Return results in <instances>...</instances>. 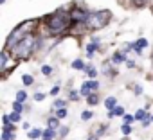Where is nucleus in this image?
<instances>
[{
    "mask_svg": "<svg viewBox=\"0 0 153 140\" xmlns=\"http://www.w3.org/2000/svg\"><path fill=\"white\" fill-rule=\"evenodd\" d=\"M108 20H110V13H108V11H96V13H90V15H88V18H87V27L97 31V29L105 27V25L108 24Z\"/></svg>",
    "mask_w": 153,
    "mask_h": 140,
    "instance_id": "nucleus-1",
    "label": "nucleus"
},
{
    "mask_svg": "<svg viewBox=\"0 0 153 140\" xmlns=\"http://www.w3.org/2000/svg\"><path fill=\"white\" fill-rule=\"evenodd\" d=\"M68 24H70V16H67V15H63V13L52 15V16L47 20V27H49V31H52V32H61V31H65V29L68 27Z\"/></svg>",
    "mask_w": 153,
    "mask_h": 140,
    "instance_id": "nucleus-2",
    "label": "nucleus"
},
{
    "mask_svg": "<svg viewBox=\"0 0 153 140\" xmlns=\"http://www.w3.org/2000/svg\"><path fill=\"white\" fill-rule=\"evenodd\" d=\"M34 38L33 36H25V38H22L15 47H13V50L16 52V56H20V57H27L29 54H31V50L34 49Z\"/></svg>",
    "mask_w": 153,
    "mask_h": 140,
    "instance_id": "nucleus-3",
    "label": "nucleus"
},
{
    "mask_svg": "<svg viewBox=\"0 0 153 140\" xmlns=\"http://www.w3.org/2000/svg\"><path fill=\"white\" fill-rule=\"evenodd\" d=\"M97 88H99V83H97V81H85V83L81 85V95L88 97L90 92H92V90H97Z\"/></svg>",
    "mask_w": 153,
    "mask_h": 140,
    "instance_id": "nucleus-4",
    "label": "nucleus"
},
{
    "mask_svg": "<svg viewBox=\"0 0 153 140\" xmlns=\"http://www.w3.org/2000/svg\"><path fill=\"white\" fill-rule=\"evenodd\" d=\"M70 18H74V20H85V22H87L88 15H87L85 11H81V9H74V11L70 13Z\"/></svg>",
    "mask_w": 153,
    "mask_h": 140,
    "instance_id": "nucleus-5",
    "label": "nucleus"
},
{
    "mask_svg": "<svg viewBox=\"0 0 153 140\" xmlns=\"http://www.w3.org/2000/svg\"><path fill=\"white\" fill-rule=\"evenodd\" d=\"M144 47H148V41L144 40V38H140V40H137L135 43H133V49H135V52H142V49Z\"/></svg>",
    "mask_w": 153,
    "mask_h": 140,
    "instance_id": "nucleus-6",
    "label": "nucleus"
},
{
    "mask_svg": "<svg viewBox=\"0 0 153 140\" xmlns=\"http://www.w3.org/2000/svg\"><path fill=\"white\" fill-rule=\"evenodd\" d=\"M115 104H117V99H115V97H108V99L105 101V106H106L110 111H114V110H115Z\"/></svg>",
    "mask_w": 153,
    "mask_h": 140,
    "instance_id": "nucleus-7",
    "label": "nucleus"
},
{
    "mask_svg": "<svg viewBox=\"0 0 153 140\" xmlns=\"http://www.w3.org/2000/svg\"><path fill=\"white\" fill-rule=\"evenodd\" d=\"M135 120H149V117H148V113H146V110H139L137 113H135Z\"/></svg>",
    "mask_w": 153,
    "mask_h": 140,
    "instance_id": "nucleus-8",
    "label": "nucleus"
},
{
    "mask_svg": "<svg viewBox=\"0 0 153 140\" xmlns=\"http://www.w3.org/2000/svg\"><path fill=\"white\" fill-rule=\"evenodd\" d=\"M112 61L117 65V63H123V61H128V59L124 57V54H123V52H115V54H114V57H112Z\"/></svg>",
    "mask_w": 153,
    "mask_h": 140,
    "instance_id": "nucleus-9",
    "label": "nucleus"
},
{
    "mask_svg": "<svg viewBox=\"0 0 153 140\" xmlns=\"http://www.w3.org/2000/svg\"><path fill=\"white\" fill-rule=\"evenodd\" d=\"M59 126V119L58 117H51L49 119V129H58Z\"/></svg>",
    "mask_w": 153,
    "mask_h": 140,
    "instance_id": "nucleus-10",
    "label": "nucleus"
},
{
    "mask_svg": "<svg viewBox=\"0 0 153 140\" xmlns=\"http://www.w3.org/2000/svg\"><path fill=\"white\" fill-rule=\"evenodd\" d=\"M42 136H43V140H52V138L56 136V133H54V129H49V127H47Z\"/></svg>",
    "mask_w": 153,
    "mask_h": 140,
    "instance_id": "nucleus-11",
    "label": "nucleus"
},
{
    "mask_svg": "<svg viewBox=\"0 0 153 140\" xmlns=\"http://www.w3.org/2000/svg\"><path fill=\"white\" fill-rule=\"evenodd\" d=\"M72 68H76V70H83V68H87V66H85V63H83L81 59H76V61H72Z\"/></svg>",
    "mask_w": 153,
    "mask_h": 140,
    "instance_id": "nucleus-12",
    "label": "nucleus"
},
{
    "mask_svg": "<svg viewBox=\"0 0 153 140\" xmlns=\"http://www.w3.org/2000/svg\"><path fill=\"white\" fill-rule=\"evenodd\" d=\"M6 65H7V52L4 50L2 54H0V66H2V68H6Z\"/></svg>",
    "mask_w": 153,
    "mask_h": 140,
    "instance_id": "nucleus-13",
    "label": "nucleus"
},
{
    "mask_svg": "<svg viewBox=\"0 0 153 140\" xmlns=\"http://www.w3.org/2000/svg\"><path fill=\"white\" fill-rule=\"evenodd\" d=\"M87 102H88V104H92V106H94V104H97V95H96V94H90V95L87 97Z\"/></svg>",
    "mask_w": 153,
    "mask_h": 140,
    "instance_id": "nucleus-14",
    "label": "nucleus"
},
{
    "mask_svg": "<svg viewBox=\"0 0 153 140\" xmlns=\"http://www.w3.org/2000/svg\"><path fill=\"white\" fill-rule=\"evenodd\" d=\"M65 106H67V102H65V101H61V99L54 101V108H56V110H63Z\"/></svg>",
    "mask_w": 153,
    "mask_h": 140,
    "instance_id": "nucleus-15",
    "label": "nucleus"
},
{
    "mask_svg": "<svg viewBox=\"0 0 153 140\" xmlns=\"http://www.w3.org/2000/svg\"><path fill=\"white\" fill-rule=\"evenodd\" d=\"M42 135H43V133H42L40 129H33V131L29 133V138H40Z\"/></svg>",
    "mask_w": 153,
    "mask_h": 140,
    "instance_id": "nucleus-16",
    "label": "nucleus"
},
{
    "mask_svg": "<svg viewBox=\"0 0 153 140\" xmlns=\"http://www.w3.org/2000/svg\"><path fill=\"white\" fill-rule=\"evenodd\" d=\"M15 138V133H11V131H4L2 133V140H13Z\"/></svg>",
    "mask_w": 153,
    "mask_h": 140,
    "instance_id": "nucleus-17",
    "label": "nucleus"
},
{
    "mask_svg": "<svg viewBox=\"0 0 153 140\" xmlns=\"http://www.w3.org/2000/svg\"><path fill=\"white\" fill-rule=\"evenodd\" d=\"M22 81H24V85H33V76H29V74H25L24 77H22Z\"/></svg>",
    "mask_w": 153,
    "mask_h": 140,
    "instance_id": "nucleus-18",
    "label": "nucleus"
},
{
    "mask_svg": "<svg viewBox=\"0 0 153 140\" xmlns=\"http://www.w3.org/2000/svg\"><path fill=\"white\" fill-rule=\"evenodd\" d=\"M25 97H27V94H25V92H18V94H16V101H18V102H24V101H25Z\"/></svg>",
    "mask_w": 153,
    "mask_h": 140,
    "instance_id": "nucleus-19",
    "label": "nucleus"
},
{
    "mask_svg": "<svg viewBox=\"0 0 153 140\" xmlns=\"http://www.w3.org/2000/svg\"><path fill=\"white\" fill-rule=\"evenodd\" d=\"M133 120H135V115H124V124L126 126H130Z\"/></svg>",
    "mask_w": 153,
    "mask_h": 140,
    "instance_id": "nucleus-20",
    "label": "nucleus"
},
{
    "mask_svg": "<svg viewBox=\"0 0 153 140\" xmlns=\"http://www.w3.org/2000/svg\"><path fill=\"white\" fill-rule=\"evenodd\" d=\"M9 119H11V122H18V120H20V113H16V111H13V113L9 115Z\"/></svg>",
    "mask_w": 153,
    "mask_h": 140,
    "instance_id": "nucleus-21",
    "label": "nucleus"
},
{
    "mask_svg": "<svg viewBox=\"0 0 153 140\" xmlns=\"http://www.w3.org/2000/svg\"><path fill=\"white\" fill-rule=\"evenodd\" d=\"M81 119H83V120H90V119H92V111H83V113H81Z\"/></svg>",
    "mask_w": 153,
    "mask_h": 140,
    "instance_id": "nucleus-22",
    "label": "nucleus"
},
{
    "mask_svg": "<svg viewBox=\"0 0 153 140\" xmlns=\"http://www.w3.org/2000/svg\"><path fill=\"white\" fill-rule=\"evenodd\" d=\"M130 133H131V127H130V126H126V124H123V135H124V136H128Z\"/></svg>",
    "mask_w": 153,
    "mask_h": 140,
    "instance_id": "nucleus-23",
    "label": "nucleus"
},
{
    "mask_svg": "<svg viewBox=\"0 0 153 140\" xmlns=\"http://www.w3.org/2000/svg\"><path fill=\"white\" fill-rule=\"evenodd\" d=\"M85 70H87V74H88V77H96V70H94L92 66H87Z\"/></svg>",
    "mask_w": 153,
    "mask_h": 140,
    "instance_id": "nucleus-24",
    "label": "nucleus"
},
{
    "mask_svg": "<svg viewBox=\"0 0 153 140\" xmlns=\"http://www.w3.org/2000/svg\"><path fill=\"white\" fill-rule=\"evenodd\" d=\"M42 72H43V74H45V76H49V74H51V72H52V68H51V66H49V65H45V66H42Z\"/></svg>",
    "mask_w": 153,
    "mask_h": 140,
    "instance_id": "nucleus-25",
    "label": "nucleus"
},
{
    "mask_svg": "<svg viewBox=\"0 0 153 140\" xmlns=\"http://www.w3.org/2000/svg\"><path fill=\"white\" fill-rule=\"evenodd\" d=\"M13 110H15L16 113H20V111H22V102H18V101H16V102L13 104Z\"/></svg>",
    "mask_w": 153,
    "mask_h": 140,
    "instance_id": "nucleus-26",
    "label": "nucleus"
},
{
    "mask_svg": "<svg viewBox=\"0 0 153 140\" xmlns=\"http://www.w3.org/2000/svg\"><path fill=\"white\" fill-rule=\"evenodd\" d=\"M43 99H45V94H40V92L34 94V101H43Z\"/></svg>",
    "mask_w": 153,
    "mask_h": 140,
    "instance_id": "nucleus-27",
    "label": "nucleus"
},
{
    "mask_svg": "<svg viewBox=\"0 0 153 140\" xmlns=\"http://www.w3.org/2000/svg\"><path fill=\"white\" fill-rule=\"evenodd\" d=\"M67 133H68V127H65V126H63V127L59 129V136L63 138V136H67Z\"/></svg>",
    "mask_w": 153,
    "mask_h": 140,
    "instance_id": "nucleus-28",
    "label": "nucleus"
},
{
    "mask_svg": "<svg viewBox=\"0 0 153 140\" xmlns=\"http://www.w3.org/2000/svg\"><path fill=\"white\" fill-rule=\"evenodd\" d=\"M135 2V6L137 7H142V6H146V0H133Z\"/></svg>",
    "mask_w": 153,
    "mask_h": 140,
    "instance_id": "nucleus-29",
    "label": "nucleus"
},
{
    "mask_svg": "<svg viewBox=\"0 0 153 140\" xmlns=\"http://www.w3.org/2000/svg\"><path fill=\"white\" fill-rule=\"evenodd\" d=\"M65 115H67V110H65V108H63V110H58V119H63Z\"/></svg>",
    "mask_w": 153,
    "mask_h": 140,
    "instance_id": "nucleus-30",
    "label": "nucleus"
},
{
    "mask_svg": "<svg viewBox=\"0 0 153 140\" xmlns=\"http://www.w3.org/2000/svg\"><path fill=\"white\" fill-rule=\"evenodd\" d=\"M4 131H11V133H13V131H15V126H13V124H7V126H4Z\"/></svg>",
    "mask_w": 153,
    "mask_h": 140,
    "instance_id": "nucleus-31",
    "label": "nucleus"
},
{
    "mask_svg": "<svg viewBox=\"0 0 153 140\" xmlns=\"http://www.w3.org/2000/svg\"><path fill=\"white\" fill-rule=\"evenodd\" d=\"M96 49H97V45H96V43H92V45H88V54H92V52H94Z\"/></svg>",
    "mask_w": 153,
    "mask_h": 140,
    "instance_id": "nucleus-32",
    "label": "nucleus"
},
{
    "mask_svg": "<svg viewBox=\"0 0 153 140\" xmlns=\"http://www.w3.org/2000/svg\"><path fill=\"white\" fill-rule=\"evenodd\" d=\"M59 94V86H54L52 90H51V95H58Z\"/></svg>",
    "mask_w": 153,
    "mask_h": 140,
    "instance_id": "nucleus-33",
    "label": "nucleus"
},
{
    "mask_svg": "<svg viewBox=\"0 0 153 140\" xmlns=\"http://www.w3.org/2000/svg\"><path fill=\"white\" fill-rule=\"evenodd\" d=\"M114 113H115V115H124V110H123V108H115Z\"/></svg>",
    "mask_w": 153,
    "mask_h": 140,
    "instance_id": "nucleus-34",
    "label": "nucleus"
},
{
    "mask_svg": "<svg viewBox=\"0 0 153 140\" xmlns=\"http://www.w3.org/2000/svg\"><path fill=\"white\" fill-rule=\"evenodd\" d=\"M79 95H78V92H74V90H70V99H78Z\"/></svg>",
    "mask_w": 153,
    "mask_h": 140,
    "instance_id": "nucleus-35",
    "label": "nucleus"
},
{
    "mask_svg": "<svg viewBox=\"0 0 153 140\" xmlns=\"http://www.w3.org/2000/svg\"><path fill=\"white\" fill-rule=\"evenodd\" d=\"M126 65H128V66H135V63H133L131 59H128V61H126Z\"/></svg>",
    "mask_w": 153,
    "mask_h": 140,
    "instance_id": "nucleus-36",
    "label": "nucleus"
},
{
    "mask_svg": "<svg viewBox=\"0 0 153 140\" xmlns=\"http://www.w3.org/2000/svg\"><path fill=\"white\" fill-rule=\"evenodd\" d=\"M87 140H97V135H90V136H88Z\"/></svg>",
    "mask_w": 153,
    "mask_h": 140,
    "instance_id": "nucleus-37",
    "label": "nucleus"
},
{
    "mask_svg": "<svg viewBox=\"0 0 153 140\" xmlns=\"http://www.w3.org/2000/svg\"><path fill=\"white\" fill-rule=\"evenodd\" d=\"M151 122H153V117H151Z\"/></svg>",
    "mask_w": 153,
    "mask_h": 140,
    "instance_id": "nucleus-38",
    "label": "nucleus"
},
{
    "mask_svg": "<svg viewBox=\"0 0 153 140\" xmlns=\"http://www.w3.org/2000/svg\"><path fill=\"white\" fill-rule=\"evenodd\" d=\"M151 57H153V56H151Z\"/></svg>",
    "mask_w": 153,
    "mask_h": 140,
    "instance_id": "nucleus-39",
    "label": "nucleus"
}]
</instances>
